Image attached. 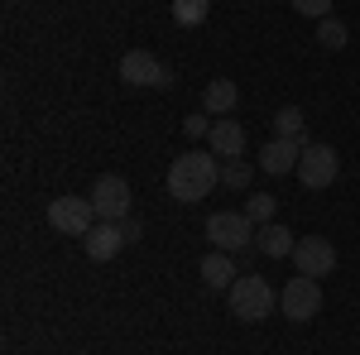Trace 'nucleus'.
Wrapping results in <instances>:
<instances>
[{
  "label": "nucleus",
  "mask_w": 360,
  "mask_h": 355,
  "mask_svg": "<svg viewBox=\"0 0 360 355\" xmlns=\"http://www.w3.org/2000/svg\"><path fill=\"white\" fill-rule=\"evenodd\" d=\"M115 72H120V82H125V86H168V82H173V77H168V67L154 53H144V49L125 53Z\"/></svg>",
  "instance_id": "obj_8"
},
{
  "label": "nucleus",
  "mask_w": 360,
  "mask_h": 355,
  "mask_svg": "<svg viewBox=\"0 0 360 355\" xmlns=\"http://www.w3.org/2000/svg\"><path fill=\"white\" fill-rule=\"evenodd\" d=\"M240 273H236V264H231V254L226 250H217V254H202V283L212 288V293H231V283H236Z\"/></svg>",
  "instance_id": "obj_14"
},
{
  "label": "nucleus",
  "mask_w": 360,
  "mask_h": 355,
  "mask_svg": "<svg viewBox=\"0 0 360 355\" xmlns=\"http://www.w3.org/2000/svg\"><path fill=\"white\" fill-rule=\"evenodd\" d=\"M303 125H307V120H303V110H298V106H278L274 110V135L278 139H303Z\"/></svg>",
  "instance_id": "obj_17"
},
{
  "label": "nucleus",
  "mask_w": 360,
  "mask_h": 355,
  "mask_svg": "<svg viewBox=\"0 0 360 355\" xmlns=\"http://www.w3.org/2000/svg\"><path fill=\"white\" fill-rule=\"evenodd\" d=\"M298 159H303V144L298 139H269L264 149H259V168L264 173H274V178H283V173H298Z\"/></svg>",
  "instance_id": "obj_10"
},
{
  "label": "nucleus",
  "mask_w": 360,
  "mask_h": 355,
  "mask_svg": "<svg viewBox=\"0 0 360 355\" xmlns=\"http://www.w3.org/2000/svg\"><path fill=\"white\" fill-rule=\"evenodd\" d=\"M212 125H217V120H212L207 110H193V115H183V135H193V139H207V135H212Z\"/></svg>",
  "instance_id": "obj_21"
},
{
  "label": "nucleus",
  "mask_w": 360,
  "mask_h": 355,
  "mask_svg": "<svg viewBox=\"0 0 360 355\" xmlns=\"http://www.w3.org/2000/svg\"><path fill=\"white\" fill-rule=\"evenodd\" d=\"M278 312H283L288 322H312V317L322 312V288H317V278L293 273V278L283 283V293H278Z\"/></svg>",
  "instance_id": "obj_5"
},
{
  "label": "nucleus",
  "mask_w": 360,
  "mask_h": 355,
  "mask_svg": "<svg viewBox=\"0 0 360 355\" xmlns=\"http://www.w3.org/2000/svg\"><path fill=\"white\" fill-rule=\"evenodd\" d=\"M217 183H221V164L212 149H188L168 164V192L178 202H202Z\"/></svg>",
  "instance_id": "obj_1"
},
{
  "label": "nucleus",
  "mask_w": 360,
  "mask_h": 355,
  "mask_svg": "<svg viewBox=\"0 0 360 355\" xmlns=\"http://www.w3.org/2000/svg\"><path fill=\"white\" fill-rule=\"evenodd\" d=\"M120 245H125V235H120V221H96L91 231H86V259H96V264H106V259H115L120 254Z\"/></svg>",
  "instance_id": "obj_11"
},
{
  "label": "nucleus",
  "mask_w": 360,
  "mask_h": 355,
  "mask_svg": "<svg viewBox=\"0 0 360 355\" xmlns=\"http://www.w3.org/2000/svg\"><path fill=\"white\" fill-rule=\"evenodd\" d=\"M278 212V202L269 197V192H250V202H245V217L250 221H269Z\"/></svg>",
  "instance_id": "obj_20"
},
{
  "label": "nucleus",
  "mask_w": 360,
  "mask_h": 355,
  "mask_svg": "<svg viewBox=\"0 0 360 355\" xmlns=\"http://www.w3.org/2000/svg\"><path fill=\"white\" fill-rule=\"evenodd\" d=\"M207 15H212V0H173V20L183 29L207 25Z\"/></svg>",
  "instance_id": "obj_16"
},
{
  "label": "nucleus",
  "mask_w": 360,
  "mask_h": 355,
  "mask_svg": "<svg viewBox=\"0 0 360 355\" xmlns=\"http://www.w3.org/2000/svg\"><path fill=\"white\" fill-rule=\"evenodd\" d=\"M120 235H125V245H135L139 235H144V226H139L135 217H125V221H120Z\"/></svg>",
  "instance_id": "obj_23"
},
{
  "label": "nucleus",
  "mask_w": 360,
  "mask_h": 355,
  "mask_svg": "<svg viewBox=\"0 0 360 355\" xmlns=\"http://www.w3.org/2000/svg\"><path fill=\"white\" fill-rule=\"evenodd\" d=\"M346 39H351V29L341 25L336 15H327V20H317V44H322V49H346Z\"/></svg>",
  "instance_id": "obj_18"
},
{
  "label": "nucleus",
  "mask_w": 360,
  "mask_h": 355,
  "mask_svg": "<svg viewBox=\"0 0 360 355\" xmlns=\"http://www.w3.org/2000/svg\"><path fill=\"white\" fill-rule=\"evenodd\" d=\"M250 178H255V168L240 164V159L221 164V188H231V192H250Z\"/></svg>",
  "instance_id": "obj_19"
},
{
  "label": "nucleus",
  "mask_w": 360,
  "mask_h": 355,
  "mask_svg": "<svg viewBox=\"0 0 360 355\" xmlns=\"http://www.w3.org/2000/svg\"><path fill=\"white\" fill-rule=\"evenodd\" d=\"M96 207H91V197H53L49 202V226H53L58 235H77L86 240V231L96 226Z\"/></svg>",
  "instance_id": "obj_3"
},
{
  "label": "nucleus",
  "mask_w": 360,
  "mask_h": 355,
  "mask_svg": "<svg viewBox=\"0 0 360 355\" xmlns=\"http://www.w3.org/2000/svg\"><path fill=\"white\" fill-rule=\"evenodd\" d=\"M293 264H298V273H307V278H327V273L336 269L332 240H322V235H303V240L293 245Z\"/></svg>",
  "instance_id": "obj_9"
},
{
  "label": "nucleus",
  "mask_w": 360,
  "mask_h": 355,
  "mask_svg": "<svg viewBox=\"0 0 360 355\" xmlns=\"http://www.w3.org/2000/svg\"><path fill=\"white\" fill-rule=\"evenodd\" d=\"M255 245H259V254H269V259H293V231L288 226H278V221H264L259 226V235H255Z\"/></svg>",
  "instance_id": "obj_13"
},
{
  "label": "nucleus",
  "mask_w": 360,
  "mask_h": 355,
  "mask_svg": "<svg viewBox=\"0 0 360 355\" xmlns=\"http://www.w3.org/2000/svg\"><path fill=\"white\" fill-rule=\"evenodd\" d=\"M240 106V91H236V82L231 77H217V82H207V91H202V110L207 115H231V110Z\"/></svg>",
  "instance_id": "obj_15"
},
{
  "label": "nucleus",
  "mask_w": 360,
  "mask_h": 355,
  "mask_svg": "<svg viewBox=\"0 0 360 355\" xmlns=\"http://www.w3.org/2000/svg\"><path fill=\"white\" fill-rule=\"evenodd\" d=\"M207 144H212V154H217V159L231 164V159H240V154H245V130H240L236 120H217V125H212V135H207Z\"/></svg>",
  "instance_id": "obj_12"
},
{
  "label": "nucleus",
  "mask_w": 360,
  "mask_h": 355,
  "mask_svg": "<svg viewBox=\"0 0 360 355\" xmlns=\"http://www.w3.org/2000/svg\"><path fill=\"white\" fill-rule=\"evenodd\" d=\"M86 197H91V207H96L101 221H125L130 217V202H135V192H130V183L120 173H101Z\"/></svg>",
  "instance_id": "obj_6"
},
{
  "label": "nucleus",
  "mask_w": 360,
  "mask_h": 355,
  "mask_svg": "<svg viewBox=\"0 0 360 355\" xmlns=\"http://www.w3.org/2000/svg\"><path fill=\"white\" fill-rule=\"evenodd\" d=\"M336 173H341V159H336L332 144H322V139H312L303 144V159H298V183L307 192H322L336 183Z\"/></svg>",
  "instance_id": "obj_4"
},
{
  "label": "nucleus",
  "mask_w": 360,
  "mask_h": 355,
  "mask_svg": "<svg viewBox=\"0 0 360 355\" xmlns=\"http://www.w3.org/2000/svg\"><path fill=\"white\" fill-rule=\"evenodd\" d=\"M298 15H307V20H327L332 15V0H288Z\"/></svg>",
  "instance_id": "obj_22"
},
{
  "label": "nucleus",
  "mask_w": 360,
  "mask_h": 355,
  "mask_svg": "<svg viewBox=\"0 0 360 355\" xmlns=\"http://www.w3.org/2000/svg\"><path fill=\"white\" fill-rule=\"evenodd\" d=\"M207 240L217 250H245L255 245V221L245 212H217V217H207Z\"/></svg>",
  "instance_id": "obj_7"
},
{
  "label": "nucleus",
  "mask_w": 360,
  "mask_h": 355,
  "mask_svg": "<svg viewBox=\"0 0 360 355\" xmlns=\"http://www.w3.org/2000/svg\"><path fill=\"white\" fill-rule=\"evenodd\" d=\"M226 302H231V317H236V322H264V317L278 307V293L259 278V273H245V278L231 283Z\"/></svg>",
  "instance_id": "obj_2"
}]
</instances>
